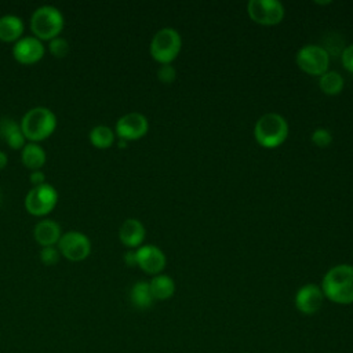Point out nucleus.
Segmentation results:
<instances>
[{"label": "nucleus", "instance_id": "obj_22", "mask_svg": "<svg viewBox=\"0 0 353 353\" xmlns=\"http://www.w3.org/2000/svg\"><path fill=\"white\" fill-rule=\"evenodd\" d=\"M90 141L95 148L106 149L114 142V132L110 127L99 124L90 131Z\"/></svg>", "mask_w": 353, "mask_h": 353}, {"label": "nucleus", "instance_id": "obj_27", "mask_svg": "<svg viewBox=\"0 0 353 353\" xmlns=\"http://www.w3.org/2000/svg\"><path fill=\"white\" fill-rule=\"evenodd\" d=\"M341 61H342L343 68H345L347 72L353 73V43L349 44V46H346V47L343 48V51H342V54H341Z\"/></svg>", "mask_w": 353, "mask_h": 353}, {"label": "nucleus", "instance_id": "obj_8", "mask_svg": "<svg viewBox=\"0 0 353 353\" xmlns=\"http://www.w3.org/2000/svg\"><path fill=\"white\" fill-rule=\"evenodd\" d=\"M250 18L265 26L277 25L284 18V6L279 0H250L247 4Z\"/></svg>", "mask_w": 353, "mask_h": 353}, {"label": "nucleus", "instance_id": "obj_19", "mask_svg": "<svg viewBox=\"0 0 353 353\" xmlns=\"http://www.w3.org/2000/svg\"><path fill=\"white\" fill-rule=\"evenodd\" d=\"M22 163L32 170H40L46 163V150L36 142L25 143L21 154Z\"/></svg>", "mask_w": 353, "mask_h": 353}, {"label": "nucleus", "instance_id": "obj_14", "mask_svg": "<svg viewBox=\"0 0 353 353\" xmlns=\"http://www.w3.org/2000/svg\"><path fill=\"white\" fill-rule=\"evenodd\" d=\"M119 239L127 247H141L145 239V228L142 222L135 218L125 219L119 229Z\"/></svg>", "mask_w": 353, "mask_h": 353}, {"label": "nucleus", "instance_id": "obj_13", "mask_svg": "<svg viewBox=\"0 0 353 353\" xmlns=\"http://www.w3.org/2000/svg\"><path fill=\"white\" fill-rule=\"evenodd\" d=\"M324 301V294L321 288L316 284H305L295 294V306L303 314H314L319 312Z\"/></svg>", "mask_w": 353, "mask_h": 353}, {"label": "nucleus", "instance_id": "obj_9", "mask_svg": "<svg viewBox=\"0 0 353 353\" xmlns=\"http://www.w3.org/2000/svg\"><path fill=\"white\" fill-rule=\"evenodd\" d=\"M58 250L61 255L69 261H83L91 252V241L84 233L69 230L61 236L58 241Z\"/></svg>", "mask_w": 353, "mask_h": 353}, {"label": "nucleus", "instance_id": "obj_18", "mask_svg": "<svg viewBox=\"0 0 353 353\" xmlns=\"http://www.w3.org/2000/svg\"><path fill=\"white\" fill-rule=\"evenodd\" d=\"M149 287L152 291V295L154 299L165 301L171 298L175 292V283L174 280L167 274H156L149 281Z\"/></svg>", "mask_w": 353, "mask_h": 353}, {"label": "nucleus", "instance_id": "obj_28", "mask_svg": "<svg viewBox=\"0 0 353 353\" xmlns=\"http://www.w3.org/2000/svg\"><path fill=\"white\" fill-rule=\"evenodd\" d=\"M29 179H30V183H32L33 186H39V185L46 183V175H44V172L40 171V170H33Z\"/></svg>", "mask_w": 353, "mask_h": 353}, {"label": "nucleus", "instance_id": "obj_11", "mask_svg": "<svg viewBox=\"0 0 353 353\" xmlns=\"http://www.w3.org/2000/svg\"><path fill=\"white\" fill-rule=\"evenodd\" d=\"M14 58L23 65L39 62L44 55V46L41 40L34 36H22L12 46Z\"/></svg>", "mask_w": 353, "mask_h": 353}, {"label": "nucleus", "instance_id": "obj_12", "mask_svg": "<svg viewBox=\"0 0 353 353\" xmlns=\"http://www.w3.org/2000/svg\"><path fill=\"white\" fill-rule=\"evenodd\" d=\"M137 255V265L149 274H160V272L165 266V255L164 252L153 245V244H145L138 247L135 251Z\"/></svg>", "mask_w": 353, "mask_h": 353}, {"label": "nucleus", "instance_id": "obj_17", "mask_svg": "<svg viewBox=\"0 0 353 353\" xmlns=\"http://www.w3.org/2000/svg\"><path fill=\"white\" fill-rule=\"evenodd\" d=\"M0 137L12 149H22L25 146V135L22 132L21 124L12 119L0 120Z\"/></svg>", "mask_w": 353, "mask_h": 353}, {"label": "nucleus", "instance_id": "obj_25", "mask_svg": "<svg viewBox=\"0 0 353 353\" xmlns=\"http://www.w3.org/2000/svg\"><path fill=\"white\" fill-rule=\"evenodd\" d=\"M61 252L58 248H55V245H50V247H43L40 251V261L44 265H55L59 261Z\"/></svg>", "mask_w": 353, "mask_h": 353}, {"label": "nucleus", "instance_id": "obj_31", "mask_svg": "<svg viewBox=\"0 0 353 353\" xmlns=\"http://www.w3.org/2000/svg\"><path fill=\"white\" fill-rule=\"evenodd\" d=\"M0 201H1V192H0Z\"/></svg>", "mask_w": 353, "mask_h": 353}, {"label": "nucleus", "instance_id": "obj_20", "mask_svg": "<svg viewBox=\"0 0 353 353\" xmlns=\"http://www.w3.org/2000/svg\"><path fill=\"white\" fill-rule=\"evenodd\" d=\"M130 299H131V303L137 309H141V310L149 309L153 305V301H154V298L152 295V291H150V287H149V283L148 281H137L131 287Z\"/></svg>", "mask_w": 353, "mask_h": 353}, {"label": "nucleus", "instance_id": "obj_3", "mask_svg": "<svg viewBox=\"0 0 353 353\" xmlns=\"http://www.w3.org/2000/svg\"><path fill=\"white\" fill-rule=\"evenodd\" d=\"M57 127V117L48 108L36 106L29 109L22 120L21 128L26 139L30 142H39L48 138Z\"/></svg>", "mask_w": 353, "mask_h": 353}, {"label": "nucleus", "instance_id": "obj_21", "mask_svg": "<svg viewBox=\"0 0 353 353\" xmlns=\"http://www.w3.org/2000/svg\"><path fill=\"white\" fill-rule=\"evenodd\" d=\"M343 84H345L343 77L341 76V73L335 70H327L319 77V85L321 91L328 95L339 94L343 88Z\"/></svg>", "mask_w": 353, "mask_h": 353}, {"label": "nucleus", "instance_id": "obj_10", "mask_svg": "<svg viewBox=\"0 0 353 353\" xmlns=\"http://www.w3.org/2000/svg\"><path fill=\"white\" fill-rule=\"evenodd\" d=\"M149 128L148 119L138 112L123 114L116 123V134L120 139L134 141L142 138Z\"/></svg>", "mask_w": 353, "mask_h": 353}, {"label": "nucleus", "instance_id": "obj_29", "mask_svg": "<svg viewBox=\"0 0 353 353\" xmlns=\"http://www.w3.org/2000/svg\"><path fill=\"white\" fill-rule=\"evenodd\" d=\"M124 262L128 265V266H135L137 265V255H135V251H127L124 254Z\"/></svg>", "mask_w": 353, "mask_h": 353}, {"label": "nucleus", "instance_id": "obj_1", "mask_svg": "<svg viewBox=\"0 0 353 353\" xmlns=\"http://www.w3.org/2000/svg\"><path fill=\"white\" fill-rule=\"evenodd\" d=\"M320 288L324 296L334 303H353V265L332 266L324 274Z\"/></svg>", "mask_w": 353, "mask_h": 353}, {"label": "nucleus", "instance_id": "obj_5", "mask_svg": "<svg viewBox=\"0 0 353 353\" xmlns=\"http://www.w3.org/2000/svg\"><path fill=\"white\" fill-rule=\"evenodd\" d=\"M182 39L174 28H161L150 41V55L161 65L171 63L179 54Z\"/></svg>", "mask_w": 353, "mask_h": 353}, {"label": "nucleus", "instance_id": "obj_23", "mask_svg": "<svg viewBox=\"0 0 353 353\" xmlns=\"http://www.w3.org/2000/svg\"><path fill=\"white\" fill-rule=\"evenodd\" d=\"M310 139L312 142L316 145V146H320V148H327L331 145L334 137L331 134V131L328 128H324V127H319L316 128L312 135H310Z\"/></svg>", "mask_w": 353, "mask_h": 353}, {"label": "nucleus", "instance_id": "obj_4", "mask_svg": "<svg viewBox=\"0 0 353 353\" xmlns=\"http://www.w3.org/2000/svg\"><path fill=\"white\" fill-rule=\"evenodd\" d=\"M30 29L39 40H52L63 29V15L54 6H40L30 17Z\"/></svg>", "mask_w": 353, "mask_h": 353}, {"label": "nucleus", "instance_id": "obj_15", "mask_svg": "<svg viewBox=\"0 0 353 353\" xmlns=\"http://www.w3.org/2000/svg\"><path fill=\"white\" fill-rule=\"evenodd\" d=\"M33 236L41 247L55 245L62 236L61 226L52 219H43L34 225Z\"/></svg>", "mask_w": 353, "mask_h": 353}, {"label": "nucleus", "instance_id": "obj_26", "mask_svg": "<svg viewBox=\"0 0 353 353\" xmlns=\"http://www.w3.org/2000/svg\"><path fill=\"white\" fill-rule=\"evenodd\" d=\"M176 77V70L174 66H171V63H165V65H161L159 69H157V79L161 81V83H165V84H170L175 80Z\"/></svg>", "mask_w": 353, "mask_h": 353}, {"label": "nucleus", "instance_id": "obj_6", "mask_svg": "<svg viewBox=\"0 0 353 353\" xmlns=\"http://www.w3.org/2000/svg\"><path fill=\"white\" fill-rule=\"evenodd\" d=\"M295 61L299 69L305 73L321 76L324 72L328 70L330 55L319 44H306L298 50Z\"/></svg>", "mask_w": 353, "mask_h": 353}, {"label": "nucleus", "instance_id": "obj_30", "mask_svg": "<svg viewBox=\"0 0 353 353\" xmlns=\"http://www.w3.org/2000/svg\"><path fill=\"white\" fill-rule=\"evenodd\" d=\"M7 161H8L7 154L3 150H0V170H3L7 165Z\"/></svg>", "mask_w": 353, "mask_h": 353}, {"label": "nucleus", "instance_id": "obj_24", "mask_svg": "<svg viewBox=\"0 0 353 353\" xmlns=\"http://www.w3.org/2000/svg\"><path fill=\"white\" fill-rule=\"evenodd\" d=\"M48 48L54 57L63 58L69 52V43L66 39L58 36V37H54L52 40H50Z\"/></svg>", "mask_w": 353, "mask_h": 353}, {"label": "nucleus", "instance_id": "obj_16", "mask_svg": "<svg viewBox=\"0 0 353 353\" xmlns=\"http://www.w3.org/2000/svg\"><path fill=\"white\" fill-rule=\"evenodd\" d=\"M23 33V22L19 17L6 14L0 17V40L6 43L18 41Z\"/></svg>", "mask_w": 353, "mask_h": 353}, {"label": "nucleus", "instance_id": "obj_7", "mask_svg": "<svg viewBox=\"0 0 353 353\" xmlns=\"http://www.w3.org/2000/svg\"><path fill=\"white\" fill-rule=\"evenodd\" d=\"M58 201V193L55 188L50 183H43L39 186H33L26 197H25V207L29 214L36 216H43L55 207Z\"/></svg>", "mask_w": 353, "mask_h": 353}, {"label": "nucleus", "instance_id": "obj_2", "mask_svg": "<svg viewBox=\"0 0 353 353\" xmlns=\"http://www.w3.org/2000/svg\"><path fill=\"white\" fill-rule=\"evenodd\" d=\"M287 135L288 123L281 114L276 112L262 114L254 125L255 141L266 149H274L280 146L287 139Z\"/></svg>", "mask_w": 353, "mask_h": 353}]
</instances>
